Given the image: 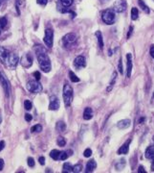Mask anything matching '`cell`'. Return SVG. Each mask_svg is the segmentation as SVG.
Returning <instances> with one entry per match:
<instances>
[{
    "label": "cell",
    "instance_id": "cell-1",
    "mask_svg": "<svg viewBox=\"0 0 154 173\" xmlns=\"http://www.w3.org/2000/svg\"><path fill=\"white\" fill-rule=\"evenodd\" d=\"M35 50L40 69L43 72H50L51 67H52L51 66V61L49 59V57H48L45 49L41 45H36Z\"/></svg>",
    "mask_w": 154,
    "mask_h": 173
},
{
    "label": "cell",
    "instance_id": "cell-2",
    "mask_svg": "<svg viewBox=\"0 0 154 173\" xmlns=\"http://www.w3.org/2000/svg\"><path fill=\"white\" fill-rule=\"evenodd\" d=\"M63 100L66 107L70 106L73 100V89L70 85H67V84L63 86Z\"/></svg>",
    "mask_w": 154,
    "mask_h": 173
},
{
    "label": "cell",
    "instance_id": "cell-3",
    "mask_svg": "<svg viewBox=\"0 0 154 173\" xmlns=\"http://www.w3.org/2000/svg\"><path fill=\"white\" fill-rule=\"evenodd\" d=\"M102 21L105 22L106 24H113L115 22V12L111 9L105 10L102 13Z\"/></svg>",
    "mask_w": 154,
    "mask_h": 173
},
{
    "label": "cell",
    "instance_id": "cell-4",
    "mask_svg": "<svg viewBox=\"0 0 154 173\" xmlns=\"http://www.w3.org/2000/svg\"><path fill=\"white\" fill-rule=\"evenodd\" d=\"M5 65H6L8 67L15 69L18 65V56L15 53H9L7 56Z\"/></svg>",
    "mask_w": 154,
    "mask_h": 173
},
{
    "label": "cell",
    "instance_id": "cell-5",
    "mask_svg": "<svg viewBox=\"0 0 154 173\" xmlns=\"http://www.w3.org/2000/svg\"><path fill=\"white\" fill-rule=\"evenodd\" d=\"M27 89L30 92H33V93H39L42 91V86L40 85V83L38 81H29L27 83Z\"/></svg>",
    "mask_w": 154,
    "mask_h": 173
},
{
    "label": "cell",
    "instance_id": "cell-6",
    "mask_svg": "<svg viewBox=\"0 0 154 173\" xmlns=\"http://www.w3.org/2000/svg\"><path fill=\"white\" fill-rule=\"evenodd\" d=\"M76 42H77V36L74 33H69L62 37V43H63L64 47L66 48L75 44Z\"/></svg>",
    "mask_w": 154,
    "mask_h": 173
},
{
    "label": "cell",
    "instance_id": "cell-7",
    "mask_svg": "<svg viewBox=\"0 0 154 173\" xmlns=\"http://www.w3.org/2000/svg\"><path fill=\"white\" fill-rule=\"evenodd\" d=\"M127 4L125 0H116L113 5V11L116 13H122L126 10Z\"/></svg>",
    "mask_w": 154,
    "mask_h": 173
},
{
    "label": "cell",
    "instance_id": "cell-8",
    "mask_svg": "<svg viewBox=\"0 0 154 173\" xmlns=\"http://www.w3.org/2000/svg\"><path fill=\"white\" fill-rule=\"evenodd\" d=\"M0 82H1V85L3 86L4 91L6 96H10V84L9 81H8L7 77L5 76V74L2 71H0Z\"/></svg>",
    "mask_w": 154,
    "mask_h": 173
},
{
    "label": "cell",
    "instance_id": "cell-9",
    "mask_svg": "<svg viewBox=\"0 0 154 173\" xmlns=\"http://www.w3.org/2000/svg\"><path fill=\"white\" fill-rule=\"evenodd\" d=\"M53 37H54V32L52 29H46L45 30V36H44V42L48 47H52L53 46Z\"/></svg>",
    "mask_w": 154,
    "mask_h": 173
},
{
    "label": "cell",
    "instance_id": "cell-10",
    "mask_svg": "<svg viewBox=\"0 0 154 173\" xmlns=\"http://www.w3.org/2000/svg\"><path fill=\"white\" fill-rule=\"evenodd\" d=\"M21 65L25 68H29L31 65H33V57L31 56V54H25L22 56L21 61H20Z\"/></svg>",
    "mask_w": 154,
    "mask_h": 173
},
{
    "label": "cell",
    "instance_id": "cell-11",
    "mask_svg": "<svg viewBox=\"0 0 154 173\" xmlns=\"http://www.w3.org/2000/svg\"><path fill=\"white\" fill-rule=\"evenodd\" d=\"M59 106H61L59 99L56 96V95H52V96L50 97L49 110H51V111H56V110L59 109Z\"/></svg>",
    "mask_w": 154,
    "mask_h": 173
},
{
    "label": "cell",
    "instance_id": "cell-12",
    "mask_svg": "<svg viewBox=\"0 0 154 173\" xmlns=\"http://www.w3.org/2000/svg\"><path fill=\"white\" fill-rule=\"evenodd\" d=\"M74 65H75L76 68L81 69L85 67L86 65V63H85V58L83 56H78L74 61Z\"/></svg>",
    "mask_w": 154,
    "mask_h": 173
},
{
    "label": "cell",
    "instance_id": "cell-13",
    "mask_svg": "<svg viewBox=\"0 0 154 173\" xmlns=\"http://www.w3.org/2000/svg\"><path fill=\"white\" fill-rule=\"evenodd\" d=\"M131 140H128L124 144L120 147V149L118 150V154L119 155H124V154H127L128 153V150H129V143H130Z\"/></svg>",
    "mask_w": 154,
    "mask_h": 173
},
{
    "label": "cell",
    "instance_id": "cell-14",
    "mask_svg": "<svg viewBox=\"0 0 154 173\" xmlns=\"http://www.w3.org/2000/svg\"><path fill=\"white\" fill-rule=\"evenodd\" d=\"M126 60H127L126 75H127V77H130L131 76V71H132V57H131L130 53H128L126 55Z\"/></svg>",
    "mask_w": 154,
    "mask_h": 173
},
{
    "label": "cell",
    "instance_id": "cell-15",
    "mask_svg": "<svg viewBox=\"0 0 154 173\" xmlns=\"http://www.w3.org/2000/svg\"><path fill=\"white\" fill-rule=\"evenodd\" d=\"M9 53H10V52L8 51L6 48L0 46V61H1L3 63H5V62H6L7 56H8V54H9Z\"/></svg>",
    "mask_w": 154,
    "mask_h": 173
},
{
    "label": "cell",
    "instance_id": "cell-16",
    "mask_svg": "<svg viewBox=\"0 0 154 173\" xmlns=\"http://www.w3.org/2000/svg\"><path fill=\"white\" fill-rule=\"evenodd\" d=\"M96 167H97V163L95 161V160H90L86 164V169H85V171L88 173L93 172Z\"/></svg>",
    "mask_w": 154,
    "mask_h": 173
},
{
    "label": "cell",
    "instance_id": "cell-17",
    "mask_svg": "<svg viewBox=\"0 0 154 173\" xmlns=\"http://www.w3.org/2000/svg\"><path fill=\"white\" fill-rule=\"evenodd\" d=\"M130 126V120L129 119H124L117 123V127L119 129H126Z\"/></svg>",
    "mask_w": 154,
    "mask_h": 173
},
{
    "label": "cell",
    "instance_id": "cell-18",
    "mask_svg": "<svg viewBox=\"0 0 154 173\" xmlns=\"http://www.w3.org/2000/svg\"><path fill=\"white\" fill-rule=\"evenodd\" d=\"M93 117V111L92 109L87 107V108L84 109V112H83V118L85 120H90L91 118Z\"/></svg>",
    "mask_w": 154,
    "mask_h": 173
},
{
    "label": "cell",
    "instance_id": "cell-19",
    "mask_svg": "<svg viewBox=\"0 0 154 173\" xmlns=\"http://www.w3.org/2000/svg\"><path fill=\"white\" fill-rule=\"evenodd\" d=\"M145 158L147 159H152L154 157V145L148 146L147 150H145Z\"/></svg>",
    "mask_w": 154,
    "mask_h": 173
},
{
    "label": "cell",
    "instance_id": "cell-20",
    "mask_svg": "<svg viewBox=\"0 0 154 173\" xmlns=\"http://www.w3.org/2000/svg\"><path fill=\"white\" fill-rule=\"evenodd\" d=\"M124 166H125V160H124V159H121V160H119V161H116V163H115L116 169L122 170Z\"/></svg>",
    "mask_w": 154,
    "mask_h": 173
},
{
    "label": "cell",
    "instance_id": "cell-21",
    "mask_svg": "<svg viewBox=\"0 0 154 173\" xmlns=\"http://www.w3.org/2000/svg\"><path fill=\"white\" fill-rule=\"evenodd\" d=\"M96 37L98 39V43H99V47L102 49L104 48V40H102V35L100 31L96 32Z\"/></svg>",
    "mask_w": 154,
    "mask_h": 173
},
{
    "label": "cell",
    "instance_id": "cell-22",
    "mask_svg": "<svg viewBox=\"0 0 154 173\" xmlns=\"http://www.w3.org/2000/svg\"><path fill=\"white\" fill-rule=\"evenodd\" d=\"M56 128L58 130L59 132H64L65 130H66V124H65L63 121H59L58 123H56Z\"/></svg>",
    "mask_w": 154,
    "mask_h": 173
},
{
    "label": "cell",
    "instance_id": "cell-23",
    "mask_svg": "<svg viewBox=\"0 0 154 173\" xmlns=\"http://www.w3.org/2000/svg\"><path fill=\"white\" fill-rule=\"evenodd\" d=\"M116 79H117V73H116V72H114L113 75H112V79H111V81H110L109 86H107V89H106V91H107V92H108V91H110L111 89H112L113 86H114V84L116 83Z\"/></svg>",
    "mask_w": 154,
    "mask_h": 173
},
{
    "label": "cell",
    "instance_id": "cell-24",
    "mask_svg": "<svg viewBox=\"0 0 154 173\" xmlns=\"http://www.w3.org/2000/svg\"><path fill=\"white\" fill-rule=\"evenodd\" d=\"M63 173H70L73 172V166H71L69 163H65L63 164V170H62Z\"/></svg>",
    "mask_w": 154,
    "mask_h": 173
},
{
    "label": "cell",
    "instance_id": "cell-25",
    "mask_svg": "<svg viewBox=\"0 0 154 173\" xmlns=\"http://www.w3.org/2000/svg\"><path fill=\"white\" fill-rule=\"evenodd\" d=\"M138 4L140 6V8H141L143 11L145 12L147 14H149V9H148L147 6L145 4V2L143 1V0H138Z\"/></svg>",
    "mask_w": 154,
    "mask_h": 173
},
{
    "label": "cell",
    "instance_id": "cell-26",
    "mask_svg": "<svg viewBox=\"0 0 154 173\" xmlns=\"http://www.w3.org/2000/svg\"><path fill=\"white\" fill-rule=\"evenodd\" d=\"M131 19L132 20H136L137 18H138V16H139V13H138V9L137 8H132L131 9Z\"/></svg>",
    "mask_w": 154,
    "mask_h": 173
},
{
    "label": "cell",
    "instance_id": "cell-27",
    "mask_svg": "<svg viewBox=\"0 0 154 173\" xmlns=\"http://www.w3.org/2000/svg\"><path fill=\"white\" fill-rule=\"evenodd\" d=\"M59 153H61V151H59V150L56 149H54L50 152V157L52 158L53 160H59Z\"/></svg>",
    "mask_w": 154,
    "mask_h": 173
},
{
    "label": "cell",
    "instance_id": "cell-28",
    "mask_svg": "<svg viewBox=\"0 0 154 173\" xmlns=\"http://www.w3.org/2000/svg\"><path fill=\"white\" fill-rule=\"evenodd\" d=\"M69 76H70V80L72 81L73 83H78V82H79V78L77 77V75L74 73L73 71H69Z\"/></svg>",
    "mask_w": 154,
    "mask_h": 173
},
{
    "label": "cell",
    "instance_id": "cell-29",
    "mask_svg": "<svg viewBox=\"0 0 154 173\" xmlns=\"http://www.w3.org/2000/svg\"><path fill=\"white\" fill-rule=\"evenodd\" d=\"M42 131V126L39 125V124H36V125L33 126L32 128H31V132L32 133H39Z\"/></svg>",
    "mask_w": 154,
    "mask_h": 173
},
{
    "label": "cell",
    "instance_id": "cell-30",
    "mask_svg": "<svg viewBox=\"0 0 154 173\" xmlns=\"http://www.w3.org/2000/svg\"><path fill=\"white\" fill-rule=\"evenodd\" d=\"M56 143H58V145L61 146V147L65 146V144H66V140H65L64 138H62V137H59L58 138V140H56Z\"/></svg>",
    "mask_w": 154,
    "mask_h": 173
},
{
    "label": "cell",
    "instance_id": "cell-31",
    "mask_svg": "<svg viewBox=\"0 0 154 173\" xmlns=\"http://www.w3.org/2000/svg\"><path fill=\"white\" fill-rule=\"evenodd\" d=\"M7 23H8V20H7L6 17H5V16L1 17V18H0V28L2 29V28L6 27Z\"/></svg>",
    "mask_w": 154,
    "mask_h": 173
},
{
    "label": "cell",
    "instance_id": "cell-32",
    "mask_svg": "<svg viewBox=\"0 0 154 173\" xmlns=\"http://www.w3.org/2000/svg\"><path fill=\"white\" fill-rule=\"evenodd\" d=\"M24 106H25V109H26L27 111H30V110H32V108H33L32 102H31L30 100H25L24 101Z\"/></svg>",
    "mask_w": 154,
    "mask_h": 173
},
{
    "label": "cell",
    "instance_id": "cell-33",
    "mask_svg": "<svg viewBox=\"0 0 154 173\" xmlns=\"http://www.w3.org/2000/svg\"><path fill=\"white\" fill-rule=\"evenodd\" d=\"M73 1L74 0H61V3L64 7H70L73 4Z\"/></svg>",
    "mask_w": 154,
    "mask_h": 173
},
{
    "label": "cell",
    "instance_id": "cell-34",
    "mask_svg": "<svg viewBox=\"0 0 154 173\" xmlns=\"http://www.w3.org/2000/svg\"><path fill=\"white\" fill-rule=\"evenodd\" d=\"M68 156H69V154H67V152H65V151L61 152V153H59V160H61V161H64V160H66V159L68 158Z\"/></svg>",
    "mask_w": 154,
    "mask_h": 173
},
{
    "label": "cell",
    "instance_id": "cell-35",
    "mask_svg": "<svg viewBox=\"0 0 154 173\" xmlns=\"http://www.w3.org/2000/svg\"><path fill=\"white\" fill-rule=\"evenodd\" d=\"M81 169H82V166H81V163L76 164L75 166H73V172H76V173H77V172H81Z\"/></svg>",
    "mask_w": 154,
    "mask_h": 173
},
{
    "label": "cell",
    "instance_id": "cell-36",
    "mask_svg": "<svg viewBox=\"0 0 154 173\" xmlns=\"http://www.w3.org/2000/svg\"><path fill=\"white\" fill-rule=\"evenodd\" d=\"M27 163H28V166H29L30 167H34V166H35V160H34L32 157L28 158Z\"/></svg>",
    "mask_w": 154,
    "mask_h": 173
},
{
    "label": "cell",
    "instance_id": "cell-37",
    "mask_svg": "<svg viewBox=\"0 0 154 173\" xmlns=\"http://www.w3.org/2000/svg\"><path fill=\"white\" fill-rule=\"evenodd\" d=\"M91 155H92V150H91L90 148H87V149L84 150V152H83V156H84V157L89 158Z\"/></svg>",
    "mask_w": 154,
    "mask_h": 173
},
{
    "label": "cell",
    "instance_id": "cell-38",
    "mask_svg": "<svg viewBox=\"0 0 154 173\" xmlns=\"http://www.w3.org/2000/svg\"><path fill=\"white\" fill-rule=\"evenodd\" d=\"M34 76H35L36 81H39V80H40V78H41V75H40V73H39V71H35V72H34Z\"/></svg>",
    "mask_w": 154,
    "mask_h": 173
},
{
    "label": "cell",
    "instance_id": "cell-39",
    "mask_svg": "<svg viewBox=\"0 0 154 173\" xmlns=\"http://www.w3.org/2000/svg\"><path fill=\"white\" fill-rule=\"evenodd\" d=\"M36 3L41 6H45L48 3V0H36Z\"/></svg>",
    "mask_w": 154,
    "mask_h": 173
},
{
    "label": "cell",
    "instance_id": "cell-40",
    "mask_svg": "<svg viewBox=\"0 0 154 173\" xmlns=\"http://www.w3.org/2000/svg\"><path fill=\"white\" fill-rule=\"evenodd\" d=\"M25 119H26V121H28V122H30V121H32L33 119V115L30 114H25Z\"/></svg>",
    "mask_w": 154,
    "mask_h": 173
},
{
    "label": "cell",
    "instance_id": "cell-41",
    "mask_svg": "<svg viewBox=\"0 0 154 173\" xmlns=\"http://www.w3.org/2000/svg\"><path fill=\"white\" fill-rule=\"evenodd\" d=\"M118 67H119V71H120V73H121V74L124 73V71H122V59H120V60H119V65H118Z\"/></svg>",
    "mask_w": 154,
    "mask_h": 173
},
{
    "label": "cell",
    "instance_id": "cell-42",
    "mask_svg": "<svg viewBox=\"0 0 154 173\" xmlns=\"http://www.w3.org/2000/svg\"><path fill=\"white\" fill-rule=\"evenodd\" d=\"M38 161H39V163H40L41 166H44V163H45V158L44 157H39L38 158Z\"/></svg>",
    "mask_w": 154,
    "mask_h": 173
},
{
    "label": "cell",
    "instance_id": "cell-43",
    "mask_svg": "<svg viewBox=\"0 0 154 173\" xmlns=\"http://www.w3.org/2000/svg\"><path fill=\"white\" fill-rule=\"evenodd\" d=\"M4 147H5V141L4 140H1V141H0V152H1L2 150L4 149Z\"/></svg>",
    "mask_w": 154,
    "mask_h": 173
},
{
    "label": "cell",
    "instance_id": "cell-44",
    "mask_svg": "<svg viewBox=\"0 0 154 173\" xmlns=\"http://www.w3.org/2000/svg\"><path fill=\"white\" fill-rule=\"evenodd\" d=\"M4 168V161L2 159H0V171Z\"/></svg>",
    "mask_w": 154,
    "mask_h": 173
},
{
    "label": "cell",
    "instance_id": "cell-45",
    "mask_svg": "<svg viewBox=\"0 0 154 173\" xmlns=\"http://www.w3.org/2000/svg\"><path fill=\"white\" fill-rule=\"evenodd\" d=\"M150 55H151V57L154 59V45L151 46V48H150Z\"/></svg>",
    "mask_w": 154,
    "mask_h": 173
},
{
    "label": "cell",
    "instance_id": "cell-46",
    "mask_svg": "<svg viewBox=\"0 0 154 173\" xmlns=\"http://www.w3.org/2000/svg\"><path fill=\"white\" fill-rule=\"evenodd\" d=\"M138 172H141V173H145V170L144 169V167H143V166H139Z\"/></svg>",
    "mask_w": 154,
    "mask_h": 173
},
{
    "label": "cell",
    "instance_id": "cell-47",
    "mask_svg": "<svg viewBox=\"0 0 154 173\" xmlns=\"http://www.w3.org/2000/svg\"><path fill=\"white\" fill-rule=\"evenodd\" d=\"M132 31H133V27H132V26H130V27H129V32H128V35H127V37H130V35L132 34Z\"/></svg>",
    "mask_w": 154,
    "mask_h": 173
},
{
    "label": "cell",
    "instance_id": "cell-48",
    "mask_svg": "<svg viewBox=\"0 0 154 173\" xmlns=\"http://www.w3.org/2000/svg\"><path fill=\"white\" fill-rule=\"evenodd\" d=\"M152 159L153 161H152V163H151V171H154V157Z\"/></svg>",
    "mask_w": 154,
    "mask_h": 173
},
{
    "label": "cell",
    "instance_id": "cell-49",
    "mask_svg": "<svg viewBox=\"0 0 154 173\" xmlns=\"http://www.w3.org/2000/svg\"><path fill=\"white\" fill-rule=\"evenodd\" d=\"M101 1V3H102V4H104V3H106L107 1H109V0H100Z\"/></svg>",
    "mask_w": 154,
    "mask_h": 173
},
{
    "label": "cell",
    "instance_id": "cell-50",
    "mask_svg": "<svg viewBox=\"0 0 154 173\" xmlns=\"http://www.w3.org/2000/svg\"><path fill=\"white\" fill-rule=\"evenodd\" d=\"M1 122H2V116L0 115V124H1Z\"/></svg>",
    "mask_w": 154,
    "mask_h": 173
},
{
    "label": "cell",
    "instance_id": "cell-51",
    "mask_svg": "<svg viewBox=\"0 0 154 173\" xmlns=\"http://www.w3.org/2000/svg\"><path fill=\"white\" fill-rule=\"evenodd\" d=\"M1 2H2V0H0V5H1Z\"/></svg>",
    "mask_w": 154,
    "mask_h": 173
},
{
    "label": "cell",
    "instance_id": "cell-52",
    "mask_svg": "<svg viewBox=\"0 0 154 173\" xmlns=\"http://www.w3.org/2000/svg\"><path fill=\"white\" fill-rule=\"evenodd\" d=\"M153 138V141H154V137H153V138Z\"/></svg>",
    "mask_w": 154,
    "mask_h": 173
},
{
    "label": "cell",
    "instance_id": "cell-53",
    "mask_svg": "<svg viewBox=\"0 0 154 173\" xmlns=\"http://www.w3.org/2000/svg\"><path fill=\"white\" fill-rule=\"evenodd\" d=\"M0 33H1V30H0Z\"/></svg>",
    "mask_w": 154,
    "mask_h": 173
},
{
    "label": "cell",
    "instance_id": "cell-54",
    "mask_svg": "<svg viewBox=\"0 0 154 173\" xmlns=\"http://www.w3.org/2000/svg\"><path fill=\"white\" fill-rule=\"evenodd\" d=\"M153 1H154V0H153Z\"/></svg>",
    "mask_w": 154,
    "mask_h": 173
}]
</instances>
